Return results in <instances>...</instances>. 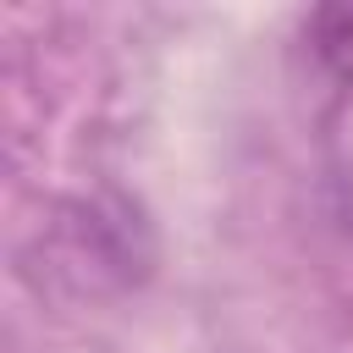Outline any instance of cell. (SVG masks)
<instances>
[{
    "label": "cell",
    "mask_w": 353,
    "mask_h": 353,
    "mask_svg": "<svg viewBox=\"0 0 353 353\" xmlns=\"http://www.w3.org/2000/svg\"><path fill=\"white\" fill-rule=\"evenodd\" d=\"M309 44L325 61V72L353 77V6H320L309 17Z\"/></svg>",
    "instance_id": "obj_1"
}]
</instances>
